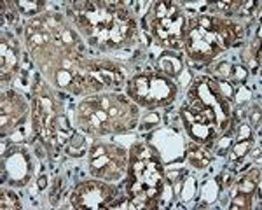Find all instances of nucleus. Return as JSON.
Listing matches in <instances>:
<instances>
[{"mask_svg":"<svg viewBox=\"0 0 262 210\" xmlns=\"http://www.w3.org/2000/svg\"><path fill=\"white\" fill-rule=\"evenodd\" d=\"M122 2H75L74 19L90 46L100 51L124 48L137 33V23Z\"/></svg>","mask_w":262,"mask_h":210,"instance_id":"obj_1","label":"nucleus"},{"mask_svg":"<svg viewBox=\"0 0 262 210\" xmlns=\"http://www.w3.org/2000/svg\"><path fill=\"white\" fill-rule=\"evenodd\" d=\"M75 114L79 126L93 135L128 132L138 121V109L133 100L117 93L88 96L79 103Z\"/></svg>","mask_w":262,"mask_h":210,"instance_id":"obj_2","label":"nucleus"},{"mask_svg":"<svg viewBox=\"0 0 262 210\" xmlns=\"http://www.w3.org/2000/svg\"><path fill=\"white\" fill-rule=\"evenodd\" d=\"M126 187L135 208L158 207L164 189V170L158 153L150 145L138 144L131 149Z\"/></svg>","mask_w":262,"mask_h":210,"instance_id":"obj_3","label":"nucleus"},{"mask_svg":"<svg viewBox=\"0 0 262 210\" xmlns=\"http://www.w3.org/2000/svg\"><path fill=\"white\" fill-rule=\"evenodd\" d=\"M239 35V27L224 18L200 16L189 21L184 48L196 61L210 63Z\"/></svg>","mask_w":262,"mask_h":210,"instance_id":"obj_4","label":"nucleus"},{"mask_svg":"<svg viewBox=\"0 0 262 210\" xmlns=\"http://www.w3.org/2000/svg\"><path fill=\"white\" fill-rule=\"evenodd\" d=\"M177 84L164 74H138L128 82V96L147 109L166 107L177 98Z\"/></svg>","mask_w":262,"mask_h":210,"instance_id":"obj_5","label":"nucleus"},{"mask_svg":"<svg viewBox=\"0 0 262 210\" xmlns=\"http://www.w3.org/2000/svg\"><path fill=\"white\" fill-rule=\"evenodd\" d=\"M182 119L189 137L198 144H206L222 133L213 109L196 98H192L187 107L182 109Z\"/></svg>","mask_w":262,"mask_h":210,"instance_id":"obj_6","label":"nucleus"},{"mask_svg":"<svg viewBox=\"0 0 262 210\" xmlns=\"http://www.w3.org/2000/svg\"><path fill=\"white\" fill-rule=\"evenodd\" d=\"M128 170V154L116 145H96L90 153V172L101 180H117Z\"/></svg>","mask_w":262,"mask_h":210,"instance_id":"obj_7","label":"nucleus"},{"mask_svg":"<svg viewBox=\"0 0 262 210\" xmlns=\"http://www.w3.org/2000/svg\"><path fill=\"white\" fill-rule=\"evenodd\" d=\"M232 93L227 91H221V82L213 81L210 77H201L194 82L191 88V98H196L203 102L205 105L213 109L215 116H217L221 132L227 128L231 121V105H229V96Z\"/></svg>","mask_w":262,"mask_h":210,"instance_id":"obj_8","label":"nucleus"},{"mask_svg":"<svg viewBox=\"0 0 262 210\" xmlns=\"http://www.w3.org/2000/svg\"><path fill=\"white\" fill-rule=\"evenodd\" d=\"M116 198V189L103 180H88L81 182L72 193V207L81 210L107 208Z\"/></svg>","mask_w":262,"mask_h":210,"instance_id":"obj_9","label":"nucleus"},{"mask_svg":"<svg viewBox=\"0 0 262 210\" xmlns=\"http://www.w3.org/2000/svg\"><path fill=\"white\" fill-rule=\"evenodd\" d=\"M189 21L180 9L163 19H152V35L166 49H180L185 44Z\"/></svg>","mask_w":262,"mask_h":210,"instance_id":"obj_10","label":"nucleus"},{"mask_svg":"<svg viewBox=\"0 0 262 210\" xmlns=\"http://www.w3.org/2000/svg\"><path fill=\"white\" fill-rule=\"evenodd\" d=\"M27 103L19 95L14 91H6L2 95V109H0V117H2V133L12 132L18 126L23 117L27 116Z\"/></svg>","mask_w":262,"mask_h":210,"instance_id":"obj_11","label":"nucleus"},{"mask_svg":"<svg viewBox=\"0 0 262 210\" xmlns=\"http://www.w3.org/2000/svg\"><path fill=\"white\" fill-rule=\"evenodd\" d=\"M88 72H90L98 91H101L103 88H119L124 81L122 69L111 61H88Z\"/></svg>","mask_w":262,"mask_h":210,"instance_id":"obj_12","label":"nucleus"},{"mask_svg":"<svg viewBox=\"0 0 262 210\" xmlns=\"http://www.w3.org/2000/svg\"><path fill=\"white\" fill-rule=\"evenodd\" d=\"M19 70V44L11 33H4L0 40V75L11 81Z\"/></svg>","mask_w":262,"mask_h":210,"instance_id":"obj_13","label":"nucleus"},{"mask_svg":"<svg viewBox=\"0 0 262 210\" xmlns=\"http://www.w3.org/2000/svg\"><path fill=\"white\" fill-rule=\"evenodd\" d=\"M187 161L191 163V165L194 166H198V168H203V166H206L210 161H212V154L208 153V151L205 149V147H201L200 145H191L187 149Z\"/></svg>","mask_w":262,"mask_h":210,"instance_id":"obj_14","label":"nucleus"},{"mask_svg":"<svg viewBox=\"0 0 262 210\" xmlns=\"http://www.w3.org/2000/svg\"><path fill=\"white\" fill-rule=\"evenodd\" d=\"M260 186V172L259 170H252L250 174L243 175V179L238 182V193L242 195H248L252 196V193L255 191L257 187Z\"/></svg>","mask_w":262,"mask_h":210,"instance_id":"obj_15","label":"nucleus"},{"mask_svg":"<svg viewBox=\"0 0 262 210\" xmlns=\"http://www.w3.org/2000/svg\"><path fill=\"white\" fill-rule=\"evenodd\" d=\"M159 67L166 75H177L182 70V63L177 56H173L171 53H164L159 58Z\"/></svg>","mask_w":262,"mask_h":210,"instance_id":"obj_16","label":"nucleus"},{"mask_svg":"<svg viewBox=\"0 0 262 210\" xmlns=\"http://www.w3.org/2000/svg\"><path fill=\"white\" fill-rule=\"evenodd\" d=\"M179 11V7H177V4L173 2H158L154 6V19H163L166 18V16L173 14V12Z\"/></svg>","mask_w":262,"mask_h":210,"instance_id":"obj_17","label":"nucleus"},{"mask_svg":"<svg viewBox=\"0 0 262 210\" xmlns=\"http://www.w3.org/2000/svg\"><path fill=\"white\" fill-rule=\"evenodd\" d=\"M46 4L44 2H28V0H21V2H16V9L19 12H23V14H37V12H40L44 9Z\"/></svg>","mask_w":262,"mask_h":210,"instance_id":"obj_18","label":"nucleus"},{"mask_svg":"<svg viewBox=\"0 0 262 210\" xmlns=\"http://www.w3.org/2000/svg\"><path fill=\"white\" fill-rule=\"evenodd\" d=\"M2 203H0V207L4 210H9V208H19L21 203H19V198L16 195H12L11 191H2Z\"/></svg>","mask_w":262,"mask_h":210,"instance_id":"obj_19","label":"nucleus"},{"mask_svg":"<svg viewBox=\"0 0 262 210\" xmlns=\"http://www.w3.org/2000/svg\"><path fill=\"white\" fill-rule=\"evenodd\" d=\"M231 208L232 210H236V208H250V196L238 193V195H236L234 198H232V201H231Z\"/></svg>","mask_w":262,"mask_h":210,"instance_id":"obj_20","label":"nucleus"},{"mask_svg":"<svg viewBox=\"0 0 262 210\" xmlns=\"http://www.w3.org/2000/svg\"><path fill=\"white\" fill-rule=\"evenodd\" d=\"M231 69H232V65H231V63H227V61H222L221 65H219L217 69L213 70V74L217 75V77H222V79H229V77H231Z\"/></svg>","mask_w":262,"mask_h":210,"instance_id":"obj_21","label":"nucleus"},{"mask_svg":"<svg viewBox=\"0 0 262 210\" xmlns=\"http://www.w3.org/2000/svg\"><path fill=\"white\" fill-rule=\"evenodd\" d=\"M231 77H234L236 81H243V79L247 77V70H245L242 65H232Z\"/></svg>","mask_w":262,"mask_h":210,"instance_id":"obj_22","label":"nucleus"},{"mask_svg":"<svg viewBox=\"0 0 262 210\" xmlns=\"http://www.w3.org/2000/svg\"><path fill=\"white\" fill-rule=\"evenodd\" d=\"M248 147H250V142L248 140H245L243 144H238L234 147V158H239L242 154H245L248 151Z\"/></svg>","mask_w":262,"mask_h":210,"instance_id":"obj_23","label":"nucleus"},{"mask_svg":"<svg viewBox=\"0 0 262 210\" xmlns=\"http://www.w3.org/2000/svg\"><path fill=\"white\" fill-rule=\"evenodd\" d=\"M239 132H242V135H239V138H247L248 137V128H247V126H242V130H239Z\"/></svg>","mask_w":262,"mask_h":210,"instance_id":"obj_24","label":"nucleus"},{"mask_svg":"<svg viewBox=\"0 0 262 210\" xmlns=\"http://www.w3.org/2000/svg\"><path fill=\"white\" fill-rule=\"evenodd\" d=\"M39 187H40V189H44V187H46V179H44V177H42V179L39 180Z\"/></svg>","mask_w":262,"mask_h":210,"instance_id":"obj_25","label":"nucleus"}]
</instances>
